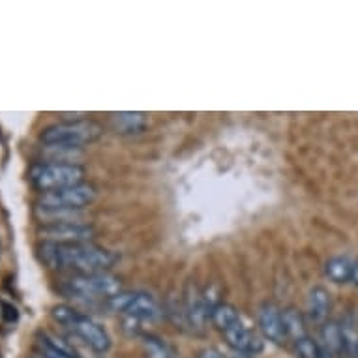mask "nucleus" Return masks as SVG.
Returning a JSON list of instances; mask_svg holds the SVG:
<instances>
[{
    "mask_svg": "<svg viewBox=\"0 0 358 358\" xmlns=\"http://www.w3.org/2000/svg\"><path fill=\"white\" fill-rule=\"evenodd\" d=\"M40 257L53 271H68L73 274H94L109 272L118 257L106 248L85 244H51L43 242L40 246Z\"/></svg>",
    "mask_w": 358,
    "mask_h": 358,
    "instance_id": "obj_1",
    "label": "nucleus"
},
{
    "mask_svg": "<svg viewBox=\"0 0 358 358\" xmlns=\"http://www.w3.org/2000/svg\"><path fill=\"white\" fill-rule=\"evenodd\" d=\"M59 291L66 299L76 300H103L107 302L118 293H122V280L111 272H94V274H71L59 282Z\"/></svg>",
    "mask_w": 358,
    "mask_h": 358,
    "instance_id": "obj_2",
    "label": "nucleus"
},
{
    "mask_svg": "<svg viewBox=\"0 0 358 358\" xmlns=\"http://www.w3.org/2000/svg\"><path fill=\"white\" fill-rule=\"evenodd\" d=\"M103 136V128L96 120H68L59 122L41 131V143L45 147H60V148H83L85 145L98 141Z\"/></svg>",
    "mask_w": 358,
    "mask_h": 358,
    "instance_id": "obj_3",
    "label": "nucleus"
},
{
    "mask_svg": "<svg viewBox=\"0 0 358 358\" xmlns=\"http://www.w3.org/2000/svg\"><path fill=\"white\" fill-rule=\"evenodd\" d=\"M51 317L59 324L70 329L77 338H81L92 351L107 352L111 349V338L106 332L103 327L92 321L88 315H83L81 311L66 304L55 306L51 310Z\"/></svg>",
    "mask_w": 358,
    "mask_h": 358,
    "instance_id": "obj_4",
    "label": "nucleus"
},
{
    "mask_svg": "<svg viewBox=\"0 0 358 358\" xmlns=\"http://www.w3.org/2000/svg\"><path fill=\"white\" fill-rule=\"evenodd\" d=\"M87 171L79 164H38L29 173L30 184L41 194L85 182Z\"/></svg>",
    "mask_w": 358,
    "mask_h": 358,
    "instance_id": "obj_5",
    "label": "nucleus"
},
{
    "mask_svg": "<svg viewBox=\"0 0 358 358\" xmlns=\"http://www.w3.org/2000/svg\"><path fill=\"white\" fill-rule=\"evenodd\" d=\"M106 306L115 313H122L128 319L139 321H158L164 315V308L158 300L143 291H122L107 300Z\"/></svg>",
    "mask_w": 358,
    "mask_h": 358,
    "instance_id": "obj_6",
    "label": "nucleus"
},
{
    "mask_svg": "<svg viewBox=\"0 0 358 358\" xmlns=\"http://www.w3.org/2000/svg\"><path fill=\"white\" fill-rule=\"evenodd\" d=\"M96 188L92 184L81 182L70 188L41 194L38 199V210H81L96 199Z\"/></svg>",
    "mask_w": 358,
    "mask_h": 358,
    "instance_id": "obj_7",
    "label": "nucleus"
},
{
    "mask_svg": "<svg viewBox=\"0 0 358 358\" xmlns=\"http://www.w3.org/2000/svg\"><path fill=\"white\" fill-rule=\"evenodd\" d=\"M40 236L43 242H51V244H85L94 238L96 229L90 223L70 220V222L45 223L43 227H40Z\"/></svg>",
    "mask_w": 358,
    "mask_h": 358,
    "instance_id": "obj_8",
    "label": "nucleus"
},
{
    "mask_svg": "<svg viewBox=\"0 0 358 358\" xmlns=\"http://www.w3.org/2000/svg\"><path fill=\"white\" fill-rule=\"evenodd\" d=\"M257 323L261 334L268 341H272V343L282 345L283 341L287 340L285 329H283L282 310L276 304H272V302L261 304V308L257 311Z\"/></svg>",
    "mask_w": 358,
    "mask_h": 358,
    "instance_id": "obj_9",
    "label": "nucleus"
},
{
    "mask_svg": "<svg viewBox=\"0 0 358 358\" xmlns=\"http://www.w3.org/2000/svg\"><path fill=\"white\" fill-rule=\"evenodd\" d=\"M182 306L186 324L195 332H203L206 321H208V313H206L205 302H203V291H199L195 283H188Z\"/></svg>",
    "mask_w": 358,
    "mask_h": 358,
    "instance_id": "obj_10",
    "label": "nucleus"
},
{
    "mask_svg": "<svg viewBox=\"0 0 358 358\" xmlns=\"http://www.w3.org/2000/svg\"><path fill=\"white\" fill-rule=\"evenodd\" d=\"M225 340H227V345L231 349H235L236 352L241 355H248V357H255L259 352L263 351V340L259 338L255 332L248 329L246 324L236 323L235 327H231L229 330L223 332Z\"/></svg>",
    "mask_w": 358,
    "mask_h": 358,
    "instance_id": "obj_11",
    "label": "nucleus"
},
{
    "mask_svg": "<svg viewBox=\"0 0 358 358\" xmlns=\"http://www.w3.org/2000/svg\"><path fill=\"white\" fill-rule=\"evenodd\" d=\"M330 310H332V299L330 293L321 285H315L308 293V317L311 323L323 327L329 321Z\"/></svg>",
    "mask_w": 358,
    "mask_h": 358,
    "instance_id": "obj_12",
    "label": "nucleus"
},
{
    "mask_svg": "<svg viewBox=\"0 0 358 358\" xmlns=\"http://www.w3.org/2000/svg\"><path fill=\"white\" fill-rule=\"evenodd\" d=\"M109 120H111L113 129H115L117 134H122V136H136V134H141V131H145L148 126L147 115L139 111L113 113V115H109Z\"/></svg>",
    "mask_w": 358,
    "mask_h": 358,
    "instance_id": "obj_13",
    "label": "nucleus"
},
{
    "mask_svg": "<svg viewBox=\"0 0 358 358\" xmlns=\"http://www.w3.org/2000/svg\"><path fill=\"white\" fill-rule=\"evenodd\" d=\"M282 317L287 340L299 341L308 336V327H306V319L302 315V311L296 310V308H285L282 311Z\"/></svg>",
    "mask_w": 358,
    "mask_h": 358,
    "instance_id": "obj_14",
    "label": "nucleus"
},
{
    "mask_svg": "<svg viewBox=\"0 0 358 358\" xmlns=\"http://www.w3.org/2000/svg\"><path fill=\"white\" fill-rule=\"evenodd\" d=\"M352 272V261L343 255H336V257L329 259L324 264V274L330 282L334 283H349L351 282Z\"/></svg>",
    "mask_w": 358,
    "mask_h": 358,
    "instance_id": "obj_15",
    "label": "nucleus"
},
{
    "mask_svg": "<svg viewBox=\"0 0 358 358\" xmlns=\"http://www.w3.org/2000/svg\"><path fill=\"white\" fill-rule=\"evenodd\" d=\"M210 323L216 327L217 330H229L231 327H235L236 323H241V311L236 310L233 304L222 302L217 304L210 313Z\"/></svg>",
    "mask_w": 358,
    "mask_h": 358,
    "instance_id": "obj_16",
    "label": "nucleus"
},
{
    "mask_svg": "<svg viewBox=\"0 0 358 358\" xmlns=\"http://www.w3.org/2000/svg\"><path fill=\"white\" fill-rule=\"evenodd\" d=\"M343 355L347 358H358V321L352 315H347L340 323Z\"/></svg>",
    "mask_w": 358,
    "mask_h": 358,
    "instance_id": "obj_17",
    "label": "nucleus"
},
{
    "mask_svg": "<svg viewBox=\"0 0 358 358\" xmlns=\"http://www.w3.org/2000/svg\"><path fill=\"white\" fill-rule=\"evenodd\" d=\"M143 349H145L147 358H176L173 349L158 336H145L143 338Z\"/></svg>",
    "mask_w": 358,
    "mask_h": 358,
    "instance_id": "obj_18",
    "label": "nucleus"
},
{
    "mask_svg": "<svg viewBox=\"0 0 358 358\" xmlns=\"http://www.w3.org/2000/svg\"><path fill=\"white\" fill-rule=\"evenodd\" d=\"M296 347V355L299 358H321V351H319V343L310 336H306L302 340L294 341Z\"/></svg>",
    "mask_w": 358,
    "mask_h": 358,
    "instance_id": "obj_19",
    "label": "nucleus"
},
{
    "mask_svg": "<svg viewBox=\"0 0 358 358\" xmlns=\"http://www.w3.org/2000/svg\"><path fill=\"white\" fill-rule=\"evenodd\" d=\"M38 358H68V357L62 355L59 349H55V347L40 334V340H38Z\"/></svg>",
    "mask_w": 358,
    "mask_h": 358,
    "instance_id": "obj_20",
    "label": "nucleus"
},
{
    "mask_svg": "<svg viewBox=\"0 0 358 358\" xmlns=\"http://www.w3.org/2000/svg\"><path fill=\"white\" fill-rule=\"evenodd\" d=\"M0 306H2V317H4V321H8V323H15L19 319L17 308L12 304H8V302H0Z\"/></svg>",
    "mask_w": 358,
    "mask_h": 358,
    "instance_id": "obj_21",
    "label": "nucleus"
},
{
    "mask_svg": "<svg viewBox=\"0 0 358 358\" xmlns=\"http://www.w3.org/2000/svg\"><path fill=\"white\" fill-rule=\"evenodd\" d=\"M197 358H227V357H225L220 349H216V347H205V349H201Z\"/></svg>",
    "mask_w": 358,
    "mask_h": 358,
    "instance_id": "obj_22",
    "label": "nucleus"
},
{
    "mask_svg": "<svg viewBox=\"0 0 358 358\" xmlns=\"http://www.w3.org/2000/svg\"><path fill=\"white\" fill-rule=\"evenodd\" d=\"M351 283L358 287V261H352V272H351Z\"/></svg>",
    "mask_w": 358,
    "mask_h": 358,
    "instance_id": "obj_23",
    "label": "nucleus"
},
{
    "mask_svg": "<svg viewBox=\"0 0 358 358\" xmlns=\"http://www.w3.org/2000/svg\"><path fill=\"white\" fill-rule=\"evenodd\" d=\"M231 358H252V357H248V355H241V352H236L235 357H231Z\"/></svg>",
    "mask_w": 358,
    "mask_h": 358,
    "instance_id": "obj_24",
    "label": "nucleus"
}]
</instances>
